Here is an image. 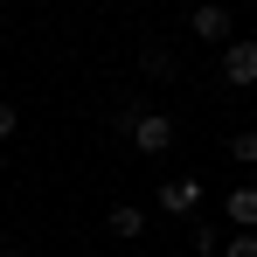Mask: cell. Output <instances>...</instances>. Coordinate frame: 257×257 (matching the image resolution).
I'll list each match as a JSON object with an SVG mask.
<instances>
[{"label":"cell","instance_id":"7a4b0ae2","mask_svg":"<svg viewBox=\"0 0 257 257\" xmlns=\"http://www.w3.org/2000/svg\"><path fill=\"white\" fill-rule=\"evenodd\" d=\"M222 77L229 84H257V42H229L222 49Z\"/></svg>","mask_w":257,"mask_h":257},{"label":"cell","instance_id":"5b68a950","mask_svg":"<svg viewBox=\"0 0 257 257\" xmlns=\"http://www.w3.org/2000/svg\"><path fill=\"white\" fill-rule=\"evenodd\" d=\"M229 222H236V229L257 222V188H236V195H229Z\"/></svg>","mask_w":257,"mask_h":257},{"label":"cell","instance_id":"ba28073f","mask_svg":"<svg viewBox=\"0 0 257 257\" xmlns=\"http://www.w3.org/2000/svg\"><path fill=\"white\" fill-rule=\"evenodd\" d=\"M229 153H236V160L250 167V160H257V132H236V139H229Z\"/></svg>","mask_w":257,"mask_h":257},{"label":"cell","instance_id":"277c9868","mask_svg":"<svg viewBox=\"0 0 257 257\" xmlns=\"http://www.w3.org/2000/svg\"><path fill=\"white\" fill-rule=\"evenodd\" d=\"M195 35L202 42H222L229 35V7H195Z\"/></svg>","mask_w":257,"mask_h":257},{"label":"cell","instance_id":"3957f363","mask_svg":"<svg viewBox=\"0 0 257 257\" xmlns=\"http://www.w3.org/2000/svg\"><path fill=\"white\" fill-rule=\"evenodd\" d=\"M160 209H174V215L202 209V181H167V188H160Z\"/></svg>","mask_w":257,"mask_h":257},{"label":"cell","instance_id":"9c48e42d","mask_svg":"<svg viewBox=\"0 0 257 257\" xmlns=\"http://www.w3.org/2000/svg\"><path fill=\"white\" fill-rule=\"evenodd\" d=\"M7 132H14V104H0V139H7Z\"/></svg>","mask_w":257,"mask_h":257},{"label":"cell","instance_id":"6da1fadb","mask_svg":"<svg viewBox=\"0 0 257 257\" xmlns=\"http://www.w3.org/2000/svg\"><path fill=\"white\" fill-rule=\"evenodd\" d=\"M132 146H139V153H167V146H174V118L139 111V118H132Z\"/></svg>","mask_w":257,"mask_h":257},{"label":"cell","instance_id":"52a82bcc","mask_svg":"<svg viewBox=\"0 0 257 257\" xmlns=\"http://www.w3.org/2000/svg\"><path fill=\"white\" fill-rule=\"evenodd\" d=\"M222 257H257V236H250V229H236V236L222 243Z\"/></svg>","mask_w":257,"mask_h":257},{"label":"cell","instance_id":"8992f818","mask_svg":"<svg viewBox=\"0 0 257 257\" xmlns=\"http://www.w3.org/2000/svg\"><path fill=\"white\" fill-rule=\"evenodd\" d=\"M139 229H146V215L118 202V209H111V236H139Z\"/></svg>","mask_w":257,"mask_h":257},{"label":"cell","instance_id":"30bf717a","mask_svg":"<svg viewBox=\"0 0 257 257\" xmlns=\"http://www.w3.org/2000/svg\"><path fill=\"white\" fill-rule=\"evenodd\" d=\"M0 174H7V160H0Z\"/></svg>","mask_w":257,"mask_h":257}]
</instances>
